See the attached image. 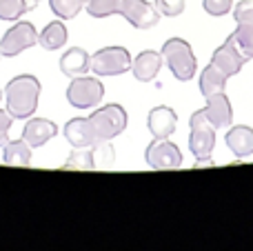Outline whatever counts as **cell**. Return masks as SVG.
<instances>
[{
    "label": "cell",
    "mask_w": 253,
    "mask_h": 251,
    "mask_svg": "<svg viewBox=\"0 0 253 251\" xmlns=\"http://www.w3.org/2000/svg\"><path fill=\"white\" fill-rule=\"evenodd\" d=\"M65 42H67V27L62 25V20L49 22L42 29V34L38 36V44L44 47L47 51H56V49L65 47Z\"/></svg>",
    "instance_id": "obj_19"
},
{
    "label": "cell",
    "mask_w": 253,
    "mask_h": 251,
    "mask_svg": "<svg viewBox=\"0 0 253 251\" xmlns=\"http://www.w3.org/2000/svg\"><path fill=\"white\" fill-rule=\"evenodd\" d=\"M144 160L151 169H178L182 165V151L169 138H153L144 151Z\"/></svg>",
    "instance_id": "obj_10"
},
{
    "label": "cell",
    "mask_w": 253,
    "mask_h": 251,
    "mask_svg": "<svg viewBox=\"0 0 253 251\" xmlns=\"http://www.w3.org/2000/svg\"><path fill=\"white\" fill-rule=\"evenodd\" d=\"M2 149H4V154H2L4 165H9V167H29L31 147H29L27 140H22V138H18V140H9Z\"/></svg>",
    "instance_id": "obj_18"
},
{
    "label": "cell",
    "mask_w": 253,
    "mask_h": 251,
    "mask_svg": "<svg viewBox=\"0 0 253 251\" xmlns=\"http://www.w3.org/2000/svg\"><path fill=\"white\" fill-rule=\"evenodd\" d=\"M189 127H191V136H189V149H191L193 158L202 165L211 163V154L215 149V131L218 129L207 120L205 111L198 109L196 114L189 120Z\"/></svg>",
    "instance_id": "obj_5"
},
{
    "label": "cell",
    "mask_w": 253,
    "mask_h": 251,
    "mask_svg": "<svg viewBox=\"0 0 253 251\" xmlns=\"http://www.w3.org/2000/svg\"><path fill=\"white\" fill-rule=\"evenodd\" d=\"M236 44L247 58H253V22H242L238 29L233 31Z\"/></svg>",
    "instance_id": "obj_23"
},
{
    "label": "cell",
    "mask_w": 253,
    "mask_h": 251,
    "mask_svg": "<svg viewBox=\"0 0 253 251\" xmlns=\"http://www.w3.org/2000/svg\"><path fill=\"white\" fill-rule=\"evenodd\" d=\"M102 96H105V87L100 80L91 76H76L67 87V100L76 109H89V107L100 105Z\"/></svg>",
    "instance_id": "obj_8"
},
{
    "label": "cell",
    "mask_w": 253,
    "mask_h": 251,
    "mask_svg": "<svg viewBox=\"0 0 253 251\" xmlns=\"http://www.w3.org/2000/svg\"><path fill=\"white\" fill-rule=\"evenodd\" d=\"M175 125H178V116L171 107H153L149 111L147 127L153 138H169L175 131Z\"/></svg>",
    "instance_id": "obj_13"
},
{
    "label": "cell",
    "mask_w": 253,
    "mask_h": 251,
    "mask_svg": "<svg viewBox=\"0 0 253 251\" xmlns=\"http://www.w3.org/2000/svg\"><path fill=\"white\" fill-rule=\"evenodd\" d=\"M65 138L71 147H96V131L89 118H74L65 125Z\"/></svg>",
    "instance_id": "obj_14"
},
{
    "label": "cell",
    "mask_w": 253,
    "mask_h": 251,
    "mask_svg": "<svg viewBox=\"0 0 253 251\" xmlns=\"http://www.w3.org/2000/svg\"><path fill=\"white\" fill-rule=\"evenodd\" d=\"M156 7L162 16H180L184 11V0H156Z\"/></svg>",
    "instance_id": "obj_25"
},
{
    "label": "cell",
    "mask_w": 253,
    "mask_h": 251,
    "mask_svg": "<svg viewBox=\"0 0 253 251\" xmlns=\"http://www.w3.org/2000/svg\"><path fill=\"white\" fill-rule=\"evenodd\" d=\"M49 7L58 18L69 20L80 13V9L84 7V0H49Z\"/></svg>",
    "instance_id": "obj_22"
},
{
    "label": "cell",
    "mask_w": 253,
    "mask_h": 251,
    "mask_svg": "<svg viewBox=\"0 0 253 251\" xmlns=\"http://www.w3.org/2000/svg\"><path fill=\"white\" fill-rule=\"evenodd\" d=\"M91 127L96 131V142H109L111 138L120 136L126 129V111L120 105H107L100 107L96 114L89 116Z\"/></svg>",
    "instance_id": "obj_6"
},
{
    "label": "cell",
    "mask_w": 253,
    "mask_h": 251,
    "mask_svg": "<svg viewBox=\"0 0 253 251\" xmlns=\"http://www.w3.org/2000/svg\"><path fill=\"white\" fill-rule=\"evenodd\" d=\"M160 67H162V53L151 51V49L140 51L135 56V60L131 62V71H133L135 80H140V83H151L158 76Z\"/></svg>",
    "instance_id": "obj_15"
},
{
    "label": "cell",
    "mask_w": 253,
    "mask_h": 251,
    "mask_svg": "<svg viewBox=\"0 0 253 251\" xmlns=\"http://www.w3.org/2000/svg\"><path fill=\"white\" fill-rule=\"evenodd\" d=\"M205 116L215 129H227L231 127V120H233V109H231V102H229L227 93L218 91V93H211L207 96V107Z\"/></svg>",
    "instance_id": "obj_11"
},
{
    "label": "cell",
    "mask_w": 253,
    "mask_h": 251,
    "mask_svg": "<svg viewBox=\"0 0 253 251\" xmlns=\"http://www.w3.org/2000/svg\"><path fill=\"white\" fill-rule=\"evenodd\" d=\"M38 2L40 0H0V20H20L22 13L34 11V7H38Z\"/></svg>",
    "instance_id": "obj_20"
},
{
    "label": "cell",
    "mask_w": 253,
    "mask_h": 251,
    "mask_svg": "<svg viewBox=\"0 0 253 251\" xmlns=\"http://www.w3.org/2000/svg\"><path fill=\"white\" fill-rule=\"evenodd\" d=\"M0 98H2V91H0Z\"/></svg>",
    "instance_id": "obj_28"
},
{
    "label": "cell",
    "mask_w": 253,
    "mask_h": 251,
    "mask_svg": "<svg viewBox=\"0 0 253 251\" xmlns=\"http://www.w3.org/2000/svg\"><path fill=\"white\" fill-rule=\"evenodd\" d=\"M84 9L91 18H107L114 13L125 16L135 29H151L160 20L156 4H149L147 0H84Z\"/></svg>",
    "instance_id": "obj_2"
},
{
    "label": "cell",
    "mask_w": 253,
    "mask_h": 251,
    "mask_svg": "<svg viewBox=\"0 0 253 251\" xmlns=\"http://www.w3.org/2000/svg\"><path fill=\"white\" fill-rule=\"evenodd\" d=\"M131 53L125 47H105L91 56L89 69L96 76H123L131 69Z\"/></svg>",
    "instance_id": "obj_7"
},
{
    "label": "cell",
    "mask_w": 253,
    "mask_h": 251,
    "mask_svg": "<svg viewBox=\"0 0 253 251\" xmlns=\"http://www.w3.org/2000/svg\"><path fill=\"white\" fill-rule=\"evenodd\" d=\"M58 133V127L53 120H47V118H31L29 123L25 125L22 129V140L29 142V147H42L47 145L51 138H56Z\"/></svg>",
    "instance_id": "obj_12"
},
{
    "label": "cell",
    "mask_w": 253,
    "mask_h": 251,
    "mask_svg": "<svg viewBox=\"0 0 253 251\" xmlns=\"http://www.w3.org/2000/svg\"><path fill=\"white\" fill-rule=\"evenodd\" d=\"M162 60L167 62V67L171 69V74L178 80L187 83L196 76V56H193V49L187 40L182 38H169L162 44Z\"/></svg>",
    "instance_id": "obj_4"
},
{
    "label": "cell",
    "mask_w": 253,
    "mask_h": 251,
    "mask_svg": "<svg viewBox=\"0 0 253 251\" xmlns=\"http://www.w3.org/2000/svg\"><path fill=\"white\" fill-rule=\"evenodd\" d=\"M40 80L31 74L16 76L4 87V98H7V111L13 116V120L31 118L38 109L40 100Z\"/></svg>",
    "instance_id": "obj_3"
},
{
    "label": "cell",
    "mask_w": 253,
    "mask_h": 251,
    "mask_svg": "<svg viewBox=\"0 0 253 251\" xmlns=\"http://www.w3.org/2000/svg\"><path fill=\"white\" fill-rule=\"evenodd\" d=\"M62 169H96V149L89 147H74Z\"/></svg>",
    "instance_id": "obj_21"
},
{
    "label": "cell",
    "mask_w": 253,
    "mask_h": 251,
    "mask_svg": "<svg viewBox=\"0 0 253 251\" xmlns=\"http://www.w3.org/2000/svg\"><path fill=\"white\" fill-rule=\"evenodd\" d=\"M13 116L7 109H0V147H4L9 142V129H11Z\"/></svg>",
    "instance_id": "obj_27"
},
{
    "label": "cell",
    "mask_w": 253,
    "mask_h": 251,
    "mask_svg": "<svg viewBox=\"0 0 253 251\" xmlns=\"http://www.w3.org/2000/svg\"><path fill=\"white\" fill-rule=\"evenodd\" d=\"M89 65H91V58L84 51L83 47H74L60 58V71L69 78H76V76H83L89 71Z\"/></svg>",
    "instance_id": "obj_17"
},
{
    "label": "cell",
    "mask_w": 253,
    "mask_h": 251,
    "mask_svg": "<svg viewBox=\"0 0 253 251\" xmlns=\"http://www.w3.org/2000/svg\"><path fill=\"white\" fill-rule=\"evenodd\" d=\"M34 44H38V31L34 29V25L31 22L16 20V25L0 40V56H4V58L20 56L25 49L34 47Z\"/></svg>",
    "instance_id": "obj_9"
},
{
    "label": "cell",
    "mask_w": 253,
    "mask_h": 251,
    "mask_svg": "<svg viewBox=\"0 0 253 251\" xmlns=\"http://www.w3.org/2000/svg\"><path fill=\"white\" fill-rule=\"evenodd\" d=\"M227 147L238 158H247L253 154V129L247 125H233L227 131Z\"/></svg>",
    "instance_id": "obj_16"
},
{
    "label": "cell",
    "mask_w": 253,
    "mask_h": 251,
    "mask_svg": "<svg viewBox=\"0 0 253 251\" xmlns=\"http://www.w3.org/2000/svg\"><path fill=\"white\" fill-rule=\"evenodd\" d=\"M233 18L238 25L242 22H253V0H240L233 9Z\"/></svg>",
    "instance_id": "obj_26"
},
{
    "label": "cell",
    "mask_w": 253,
    "mask_h": 251,
    "mask_svg": "<svg viewBox=\"0 0 253 251\" xmlns=\"http://www.w3.org/2000/svg\"><path fill=\"white\" fill-rule=\"evenodd\" d=\"M202 7L209 16H227L233 9V0H202Z\"/></svg>",
    "instance_id": "obj_24"
},
{
    "label": "cell",
    "mask_w": 253,
    "mask_h": 251,
    "mask_svg": "<svg viewBox=\"0 0 253 251\" xmlns=\"http://www.w3.org/2000/svg\"><path fill=\"white\" fill-rule=\"evenodd\" d=\"M247 60H249V58L238 49L236 38H233V34H231L218 49H215V53H213L209 65L202 69V74H200L202 96L207 98V96H211V93L224 91L227 80L231 78V76H236L238 71L245 67Z\"/></svg>",
    "instance_id": "obj_1"
}]
</instances>
